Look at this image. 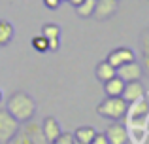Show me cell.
Here are the masks:
<instances>
[{
	"instance_id": "obj_1",
	"label": "cell",
	"mask_w": 149,
	"mask_h": 144,
	"mask_svg": "<svg viewBox=\"0 0 149 144\" xmlns=\"http://www.w3.org/2000/svg\"><path fill=\"white\" fill-rule=\"evenodd\" d=\"M34 110H36V104H34L32 97L26 93H13L8 100V112L17 122H29L34 116Z\"/></svg>"
},
{
	"instance_id": "obj_2",
	"label": "cell",
	"mask_w": 149,
	"mask_h": 144,
	"mask_svg": "<svg viewBox=\"0 0 149 144\" xmlns=\"http://www.w3.org/2000/svg\"><path fill=\"white\" fill-rule=\"evenodd\" d=\"M96 112H98L102 118L121 119L123 116H127V112H128V103L123 97H106V100H102L98 104Z\"/></svg>"
},
{
	"instance_id": "obj_3",
	"label": "cell",
	"mask_w": 149,
	"mask_h": 144,
	"mask_svg": "<svg viewBox=\"0 0 149 144\" xmlns=\"http://www.w3.org/2000/svg\"><path fill=\"white\" fill-rule=\"evenodd\" d=\"M19 131V122L8 110H0V142L8 144Z\"/></svg>"
},
{
	"instance_id": "obj_4",
	"label": "cell",
	"mask_w": 149,
	"mask_h": 144,
	"mask_svg": "<svg viewBox=\"0 0 149 144\" xmlns=\"http://www.w3.org/2000/svg\"><path fill=\"white\" fill-rule=\"evenodd\" d=\"M106 61H108L111 67L119 68V67H123V65L132 63V61H134V51L128 49V48H117V49H113V51L109 53Z\"/></svg>"
},
{
	"instance_id": "obj_5",
	"label": "cell",
	"mask_w": 149,
	"mask_h": 144,
	"mask_svg": "<svg viewBox=\"0 0 149 144\" xmlns=\"http://www.w3.org/2000/svg\"><path fill=\"white\" fill-rule=\"evenodd\" d=\"M117 76H119L125 84H128V81H140V78H142V67H140L136 61L127 63V65L117 68Z\"/></svg>"
},
{
	"instance_id": "obj_6",
	"label": "cell",
	"mask_w": 149,
	"mask_h": 144,
	"mask_svg": "<svg viewBox=\"0 0 149 144\" xmlns=\"http://www.w3.org/2000/svg\"><path fill=\"white\" fill-rule=\"evenodd\" d=\"M106 138L109 144H127L128 142V131L123 123H113L106 129Z\"/></svg>"
},
{
	"instance_id": "obj_7",
	"label": "cell",
	"mask_w": 149,
	"mask_h": 144,
	"mask_svg": "<svg viewBox=\"0 0 149 144\" xmlns=\"http://www.w3.org/2000/svg\"><path fill=\"white\" fill-rule=\"evenodd\" d=\"M143 85L140 84V81H128V84H125V89H123V99L127 100L128 104L136 103V100L143 99Z\"/></svg>"
},
{
	"instance_id": "obj_8",
	"label": "cell",
	"mask_w": 149,
	"mask_h": 144,
	"mask_svg": "<svg viewBox=\"0 0 149 144\" xmlns=\"http://www.w3.org/2000/svg\"><path fill=\"white\" fill-rule=\"evenodd\" d=\"M115 10H117V0H96L93 15L96 19H108L115 13Z\"/></svg>"
},
{
	"instance_id": "obj_9",
	"label": "cell",
	"mask_w": 149,
	"mask_h": 144,
	"mask_svg": "<svg viewBox=\"0 0 149 144\" xmlns=\"http://www.w3.org/2000/svg\"><path fill=\"white\" fill-rule=\"evenodd\" d=\"M44 137H45V140L47 142H53V140H57L58 137L62 135V131H61V125L57 123V119L55 118H45L44 119Z\"/></svg>"
},
{
	"instance_id": "obj_10",
	"label": "cell",
	"mask_w": 149,
	"mask_h": 144,
	"mask_svg": "<svg viewBox=\"0 0 149 144\" xmlns=\"http://www.w3.org/2000/svg\"><path fill=\"white\" fill-rule=\"evenodd\" d=\"M42 34L47 38L49 49H57V48H58V34H61V29H58V25H55V23H47V25H44V29H42Z\"/></svg>"
},
{
	"instance_id": "obj_11",
	"label": "cell",
	"mask_w": 149,
	"mask_h": 144,
	"mask_svg": "<svg viewBox=\"0 0 149 144\" xmlns=\"http://www.w3.org/2000/svg\"><path fill=\"white\" fill-rule=\"evenodd\" d=\"M123 89H125V81L119 76L111 78V80H108L104 84V91L108 97H121L123 95Z\"/></svg>"
},
{
	"instance_id": "obj_12",
	"label": "cell",
	"mask_w": 149,
	"mask_h": 144,
	"mask_svg": "<svg viewBox=\"0 0 149 144\" xmlns=\"http://www.w3.org/2000/svg\"><path fill=\"white\" fill-rule=\"evenodd\" d=\"M117 76V68L111 67V65L108 63V61H102V63H98V67H96V78H98L100 81H108L111 80V78Z\"/></svg>"
},
{
	"instance_id": "obj_13",
	"label": "cell",
	"mask_w": 149,
	"mask_h": 144,
	"mask_svg": "<svg viewBox=\"0 0 149 144\" xmlns=\"http://www.w3.org/2000/svg\"><path fill=\"white\" fill-rule=\"evenodd\" d=\"M21 131H25V133L29 135V137L32 138L36 144H45V142H47V140H45V137H44V129H40L36 123H26Z\"/></svg>"
},
{
	"instance_id": "obj_14",
	"label": "cell",
	"mask_w": 149,
	"mask_h": 144,
	"mask_svg": "<svg viewBox=\"0 0 149 144\" xmlns=\"http://www.w3.org/2000/svg\"><path fill=\"white\" fill-rule=\"evenodd\" d=\"M96 131L93 129V127H79V129L76 131V135H74V138L79 142H85V144H91L93 138H95Z\"/></svg>"
},
{
	"instance_id": "obj_15",
	"label": "cell",
	"mask_w": 149,
	"mask_h": 144,
	"mask_svg": "<svg viewBox=\"0 0 149 144\" xmlns=\"http://www.w3.org/2000/svg\"><path fill=\"white\" fill-rule=\"evenodd\" d=\"M95 6H96V0H83L81 4L76 6V11L79 17H89V15L95 13Z\"/></svg>"
},
{
	"instance_id": "obj_16",
	"label": "cell",
	"mask_w": 149,
	"mask_h": 144,
	"mask_svg": "<svg viewBox=\"0 0 149 144\" xmlns=\"http://www.w3.org/2000/svg\"><path fill=\"white\" fill-rule=\"evenodd\" d=\"M11 36H13V27L8 21H0V48L6 46L11 40Z\"/></svg>"
},
{
	"instance_id": "obj_17",
	"label": "cell",
	"mask_w": 149,
	"mask_h": 144,
	"mask_svg": "<svg viewBox=\"0 0 149 144\" xmlns=\"http://www.w3.org/2000/svg\"><path fill=\"white\" fill-rule=\"evenodd\" d=\"M132 104H134L132 114H134L136 118H143V116H147V112H149V103H147V100L140 99V100H136V103H132Z\"/></svg>"
},
{
	"instance_id": "obj_18",
	"label": "cell",
	"mask_w": 149,
	"mask_h": 144,
	"mask_svg": "<svg viewBox=\"0 0 149 144\" xmlns=\"http://www.w3.org/2000/svg\"><path fill=\"white\" fill-rule=\"evenodd\" d=\"M8 144H36V142H34L32 138H30L29 135L25 133V131L19 129V131H17V135H15V137L11 138V140L8 142Z\"/></svg>"
},
{
	"instance_id": "obj_19",
	"label": "cell",
	"mask_w": 149,
	"mask_h": 144,
	"mask_svg": "<svg viewBox=\"0 0 149 144\" xmlns=\"http://www.w3.org/2000/svg\"><path fill=\"white\" fill-rule=\"evenodd\" d=\"M32 48H34V49H38V51H47V49H49V42H47V38H45L44 34H40V36L32 38Z\"/></svg>"
},
{
	"instance_id": "obj_20",
	"label": "cell",
	"mask_w": 149,
	"mask_h": 144,
	"mask_svg": "<svg viewBox=\"0 0 149 144\" xmlns=\"http://www.w3.org/2000/svg\"><path fill=\"white\" fill-rule=\"evenodd\" d=\"M74 140H76V138H74L72 135H68V133H62L61 137L57 138V140H53L51 144H74Z\"/></svg>"
},
{
	"instance_id": "obj_21",
	"label": "cell",
	"mask_w": 149,
	"mask_h": 144,
	"mask_svg": "<svg viewBox=\"0 0 149 144\" xmlns=\"http://www.w3.org/2000/svg\"><path fill=\"white\" fill-rule=\"evenodd\" d=\"M142 51L146 57H149V29L142 34Z\"/></svg>"
},
{
	"instance_id": "obj_22",
	"label": "cell",
	"mask_w": 149,
	"mask_h": 144,
	"mask_svg": "<svg viewBox=\"0 0 149 144\" xmlns=\"http://www.w3.org/2000/svg\"><path fill=\"white\" fill-rule=\"evenodd\" d=\"M91 144H109V142H108V138H106V135H104V133H96Z\"/></svg>"
},
{
	"instance_id": "obj_23",
	"label": "cell",
	"mask_w": 149,
	"mask_h": 144,
	"mask_svg": "<svg viewBox=\"0 0 149 144\" xmlns=\"http://www.w3.org/2000/svg\"><path fill=\"white\" fill-rule=\"evenodd\" d=\"M44 4L49 8V10H57L61 6V0H44Z\"/></svg>"
},
{
	"instance_id": "obj_24",
	"label": "cell",
	"mask_w": 149,
	"mask_h": 144,
	"mask_svg": "<svg viewBox=\"0 0 149 144\" xmlns=\"http://www.w3.org/2000/svg\"><path fill=\"white\" fill-rule=\"evenodd\" d=\"M68 2H70V4H72V6H74V8H76V6H77V4H81V2H83V0H68Z\"/></svg>"
},
{
	"instance_id": "obj_25",
	"label": "cell",
	"mask_w": 149,
	"mask_h": 144,
	"mask_svg": "<svg viewBox=\"0 0 149 144\" xmlns=\"http://www.w3.org/2000/svg\"><path fill=\"white\" fill-rule=\"evenodd\" d=\"M146 70L149 72V57H146Z\"/></svg>"
},
{
	"instance_id": "obj_26",
	"label": "cell",
	"mask_w": 149,
	"mask_h": 144,
	"mask_svg": "<svg viewBox=\"0 0 149 144\" xmlns=\"http://www.w3.org/2000/svg\"><path fill=\"white\" fill-rule=\"evenodd\" d=\"M74 144H85V142H79V140H74Z\"/></svg>"
},
{
	"instance_id": "obj_27",
	"label": "cell",
	"mask_w": 149,
	"mask_h": 144,
	"mask_svg": "<svg viewBox=\"0 0 149 144\" xmlns=\"http://www.w3.org/2000/svg\"><path fill=\"white\" fill-rule=\"evenodd\" d=\"M0 97H2V93H0Z\"/></svg>"
},
{
	"instance_id": "obj_28",
	"label": "cell",
	"mask_w": 149,
	"mask_h": 144,
	"mask_svg": "<svg viewBox=\"0 0 149 144\" xmlns=\"http://www.w3.org/2000/svg\"><path fill=\"white\" fill-rule=\"evenodd\" d=\"M61 2H62V0H61Z\"/></svg>"
}]
</instances>
